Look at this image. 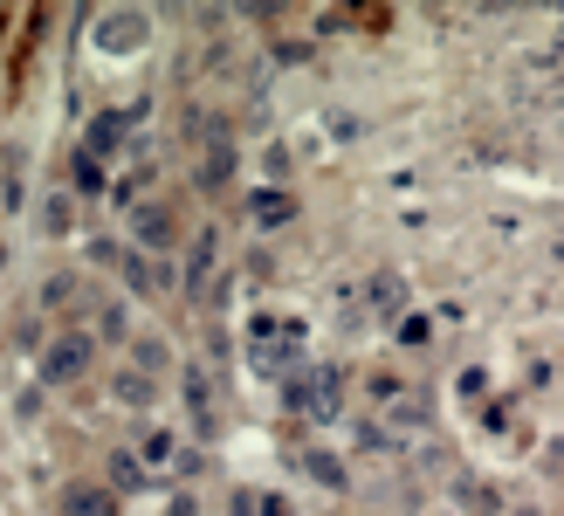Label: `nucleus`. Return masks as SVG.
<instances>
[{
  "instance_id": "nucleus-1",
  "label": "nucleus",
  "mask_w": 564,
  "mask_h": 516,
  "mask_svg": "<svg viewBox=\"0 0 564 516\" xmlns=\"http://www.w3.org/2000/svg\"><path fill=\"white\" fill-rule=\"evenodd\" d=\"M90 358H97V338H90V330H56V345L42 351V379H48V385H69V379L90 372Z\"/></svg>"
},
{
  "instance_id": "nucleus-2",
  "label": "nucleus",
  "mask_w": 564,
  "mask_h": 516,
  "mask_svg": "<svg viewBox=\"0 0 564 516\" xmlns=\"http://www.w3.org/2000/svg\"><path fill=\"white\" fill-rule=\"evenodd\" d=\"M132 227H138V255H151V262H172L179 221H172V206H166V200H145L138 214H132Z\"/></svg>"
},
{
  "instance_id": "nucleus-3",
  "label": "nucleus",
  "mask_w": 564,
  "mask_h": 516,
  "mask_svg": "<svg viewBox=\"0 0 564 516\" xmlns=\"http://www.w3.org/2000/svg\"><path fill=\"white\" fill-rule=\"evenodd\" d=\"M145 35H151V14L145 8H111L104 21H97V42L117 48V56H124V48H138Z\"/></svg>"
},
{
  "instance_id": "nucleus-4",
  "label": "nucleus",
  "mask_w": 564,
  "mask_h": 516,
  "mask_svg": "<svg viewBox=\"0 0 564 516\" xmlns=\"http://www.w3.org/2000/svg\"><path fill=\"white\" fill-rule=\"evenodd\" d=\"M124 132H132V117L124 111H104V117H90V132H83V159H117V145H124Z\"/></svg>"
},
{
  "instance_id": "nucleus-5",
  "label": "nucleus",
  "mask_w": 564,
  "mask_h": 516,
  "mask_svg": "<svg viewBox=\"0 0 564 516\" xmlns=\"http://www.w3.org/2000/svg\"><path fill=\"white\" fill-rule=\"evenodd\" d=\"M187 413H193V434H200V441H214V434H221L214 393H207V372H200V366H187Z\"/></svg>"
},
{
  "instance_id": "nucleus-6",
  "label": "nucleus",
  "mask_w": 564,
  "mask_h": 516,
  "mask_svg": "<svg viewBox=\"0 0 564 516\" xmlns=\"http://www.w3.org/2000/svg\"><path fill=\"white\" fill-rule=\"evenodd\" d=\"M248 214H255V227H282V221H296V193L290 187H262L248 200Z\"/></svg>"
},
{
  "instance_id": "nucleus-7",
  "label": "nucleus",
  "mask_w": 564,
  "mask_h": 516,
  "mask_svg": "<svg viewBox=\"0 0 564 516\" xmlns=\"http://www.w3.org/2000/svg\"><path fill=\"white\" fill-rule=\"evenodd\" d=\"M63 516H117V496H111V489H69V496H63Z\"/></svg>"
},
{
  "instance_id": "nucleus-8",
  "label": "nucleus",
  "mask_w": 564,
  "mask_h": 516,
  "mask_svg": "<svg viewBox=\"0 0 564 516\" xmlns=\"http://www.w3.org/2000/svg\"><path fill=\"white\" fill-rule=\"evenodd\" d=\"M111 475H117V482H104L111 496H132V489H145V469H138V455H111Z\"/></svg>"
},
{
  "instance_id": "nucleus-9",
  "label": "nucleus",
  "mask_w": 564,
  "mask_h": 516,
  "mask_svg": "<svg viewBox=\"0 0 564 516\" xmlns=\"http://www.w3.org/2000/svg\"><path fill=\"white\" fill-rule=\"evenodd\" d=\"M303 475H311V482H324V489H338V482H345V461L311 448V455H303Z\"/></svg>"
},
{
  "instance_id": "nucleus-10",
  "label": "nucleus",
  "mask_w": 564,
  "mask_h": 516,
  "mask_svg": "<svg viewBox=\"0 0 564 516\" xmlns=\"http://www.w3.org/2000/svg\"><path fill=\"white\" fill-rule=\"evenodd\" d=\"M138 455L151 461V469H159V461H172V455H179V441H172V434H166V427H151V434H145V441H138Z\"/></svg>"
},
{
  "instance_id": "nucleus-11",
  "label": "nucleus",
  "mask_w": 564,
  "mask_h": 516,
  "mask_svg": "<svg viewBox=\"0 0 564 516\" xmlns=\"http://www.w3.org/2000/svg\"><path fill=\"white\" fill-rule=\"evenodd\" d=\"M132 358H138V372H145V379H159V372H166V345H159V338H138Z\"/></svg>"
},
{
  "instance_id": "nucleus-12",
  "label": "nucleus",
  "mask_w": 564,
  "mask_h": 516,
  "mask_svg": "<svg viewBox=\"0 0 564 516\" xmlns=\"http://www.w3.org/2000/svg\"><path fill=\"white\" fill-rule=\"evenodd\" d=\"M200 179H207V187H221V179H235V152H227V138L207 152V172H200Z\"/></svg>"
},
{
  "instance_id": "nucleus-13",
  "label": "nucleus",
  "mask_w": 564,
  "mask_h": 516,
  "mask_svg": "<svg viewBox=\"0 0 564 516\" xmlns=\"http://www.w3.org/2000/svg\"><path fill=\"white\" fill-rule=\"evenodd\" d=\"M117 400H124V406H145V400H151V379H145V372H124V379H117Z\"/></svg>"
},
{
  "instance_id": "nucleus-14",
  "label": "nucleus",
  "mask_w": 564,
  "mask_h": 516,
  "mask_svg": "<svg viewBox=\"0 0 564 516\" xmlns=\"http://www.w3.org/2000/svg\"><path fill=\"white\" fill-rule=\"evenodd\" d=\"M97 338H111V345H124V338H132V324H124V310H117V303L104 310V324H97Z\"/></svg>"
},
{
  "instance_id": "nucleus-15",
  "label": "nucleus",
  "mask_w": 564,
  "mask_h": 516,
  "mask_svg": "<svg viewBox=\"0 0 564 516\" xmlns=\"http://www.w3.org/2000/svg\"><path fill=\"white\" fill-rule=\"evenodd\" d=\"M42 227H48V235H63V227H69V200H63V193L48 200V214H42Z\"/></svg>"
},
{
  "instance_id": "nucleus-16",
  "label": "nucleus",
  "mask_w": 564,
  "mask_h": 516,
  "mask_svg": "<svg viewBox=\"0 0 564 516\" xmlns=\"http://www.w3.org/2000/svg\"><path fill=\"white\" fill-rule=\"evenodd\" d=\"M372 303H379V310L399 303V276H372Z\"/></svg>"
},
{
  "instance_id": "nucleus-17",
  "label": "nucleus",
  "mask_w": 564,
  "mask_h": 516,
  "mask_svg": "<svg viewBox=\"0 0 564 516\" xmlns=\"http://www.w3.org/2000/svg\"><path fill=\"white\" fill-rule=\"evenodd\" d=\"M255 516H290V503H282V496H269V503H255Z\"/></svg>"
},
{
  "instance_id": "nucleus-18",
  "label": "nucleus",
  "mask_w": 564,
  "mask_h": 516,
  "mask_svg": "<svg viewBox=\"0 0 564 516\" xmlns=\"http://www.w3.org/2000/svg\"><path fill=\"white\" fill-rule=\"evenodd\" d=\"M227 516H255V496H248V489L235 496V509H227Z\"/></svg>"
}]
</instances>
